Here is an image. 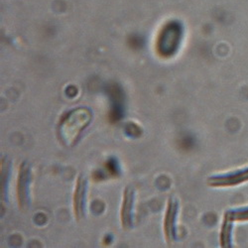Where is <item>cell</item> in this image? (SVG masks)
<instances>
[{"instance_id":"7","label":"cell","mask_w":248,"mask_h":248,"mask_svg":"<svg viewBox=\"0 0 248 248\" xmlns=\"http://www.w3.org/2000/svg\"><path fill=\"white\" fill-rule=\"evenodd\" d=\"M180 42L179 27L170 25L162 32L159 41V50L163 55L170 56L176 51Z\"/></svg>"},{"instance_id":"5","label":"cell","mask_w":248,"mask_h":248,"mask_svg":"<svg viewBox=\"0 0 248 248\" xmlns=\"http://www.w3.org/2000/svg\"><path fill=\"white\" fill-rule=\"evenodd\" d=\"M134 201H135L134 188L132 186H127L123 192L121 210H120V221L124 230H129L133 225Z\"/></svg>"},{"instance_id":"2","label":"cell","mask_w":248,"mask_h":248,"mask_svg":"<svg viewBox=\"0 0 248 248\" xmlns=\"http://www.w3.org/2000/svg\"><path fill=\"white\" fill-rule=\"evenodd\" d=\"M31 167L27 162H22L18 169L16 182V196L19 209L26 211L30 205Z\"/></svg>"},{"instance_id":"8","label":"cell","mask_w":248,"mask_h":248,"mask_svg":"<svg viewBox=\"0 0 248 248\" xmlns=\"http://www.w3.org/2000/svg\"><path fill=\"white\" fill-rule=\"evenodd\" d=\"M232 221L224 217L220 232V243L222 247H232Z\"/></svg>"},{"instance_id":"3","label":"cell","mask_w":248,"mask_h":248,"mask_svg":"<svg viewBox=\"0 0 248 248\" xmlns=\"http://www.w3.org/2000/svg\"><path fill=\"white\" fill-rule=\"evenodd\" d=\"M179 214V202L174 197H170L167 202L166 213L164 218V234L169 246L173 245L177 236V217Z\"/></svg>"},{"instance_id":"4","label":"cell","mask_w":248,"mask_h":248,"mask_svg":"<svg viewBox=\"0 0 248 248\" xmlns=\"http://www.w3.org/2000/svg\"><path fill=\"white\" fill-rule=\"evenodd\" d=\"M88 192V179L84 174L78 175L73 197V210L77 220H80L86 215V202Z\"/></svg>"},{"instance_id":"9","label":"cell","mask_w":248,"mask_h":248,"mask_svg":"<svg viewBox=\"0 0 248 248\" xmlns=\"http://www.w3.org/2000/svg\"><path fill=\"white\" fill-rule=\"evenodd\" d=\"M224 217L233 221L248 220V208L236 209L234 211H229L224 214Z\"/></svg>"},{"instance_id":"1","label":"cell","mask_w":248,"mask_h":248,"mask_svg":"<svg viewBox=\"0 0 248 248\" xmlns=\"http://www.w3.org/2000/svg\"><path fill=\"white\" fill-rule=\"evenodd\" d=\"M92 120L93 112L88 108L80 107L65 112L57 126L59 140L67 147L75 146Z\"/></svg>"},{"instance_id":"6","label":"cell","mask_w":248,"mask_h":248,"mask_svg":"<svg viewBox=\"0 0 248 248\" xmlns=\"http://www.w3.org/2000/svg\"><path fill=\"white\" fill-rule=\"evenodd\" d=\"M245 181H248V168L210 177L208 184L211 187H232V186L239 185Z\"/></svg>"}]
</instances>
